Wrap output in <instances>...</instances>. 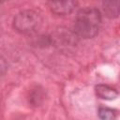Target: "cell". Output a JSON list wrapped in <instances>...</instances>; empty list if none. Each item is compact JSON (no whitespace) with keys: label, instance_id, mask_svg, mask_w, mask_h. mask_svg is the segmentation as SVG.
<instances>
[{"label":"cell","instance_id":"obj_9","mask_svg":"<svg viewBox=\"0 0 120 120\" xmlns=\"http://www.w3.org/2000/svg\"><path fill=\"white\" fill-rule=\"evenodd\" d=\"M6 68H7V65H6L5 61L0 58V76L6 71Z\"/></svg>","mask_w":120,"mask_h":120},{"label":"cell","instance_id":"obj_3","mask_svg":"<svg viewBox=\"0 0 120 120\" xmlns=\"http://www.w3.org/2000/svg\"><path fill=\"white\" fill-rule=\"evenodd\" d=\"M51 38L52 44L67 47L69 45H75L78 37L75 35L74 32H71L68 29H59L55 32L53 36L51 37Z\"/></svg>","mask_w":120,"mask_h":120},{"label":"cell","instance_id":"obj_5","mask_svg":"<svg viewBox=\"0 0 120 120\" xmlns=\"http://www.w3.org/2000/svg\"><path fill=\"white\" fill-rule=\"evenodd\" d=\"M95 91L97 96L102 99L112 100L118 97L117 90L106 84H98L95 87Z\"/></svg>","mask_w":120,"mask_h":120},{"label":"cell","instance_id":"obj_4","mask_svg":"<svg viewBox=\"0 0 120 120\" xmlns=\"http://www.w3.org/2000/svg\"><path fill=\"white\" fill-rule=\"evenodd\" d=\"M51 11L57 15H67L73 11L77 3L74 1H62V2H48Z\"/></svg>","mask_w":120,"mask_h":120},{"label":"cell","instance_id":"obj_2","mask_svg":"<svg viewBox=\"0 0 120 120\" xmlns=\"http://www.w3.org/2000/svg\"><path fill=\"white\" fill-rule=\"evenodd\" d=\"M42 19L40 15L30 9L19 12L13 19L14 29L22 34H31L38 30L41 25Z\"/></svg>","mask_w":120,"mask_h":120},{"label":"cell","instance_id":"obj_7","mask_svg":"<svg viewBox=\"0 0 120 120\" xmlns=\"http://www.w3.org/2000/svg\"><path fill=\"white\" fill-rule=\"evenodd\" d=\"M44 98V91L40 86H36L32 89L29 95V102L33 106H38L41 104Z\"/></svg>","mask_w":120,"mask_h":120},{"label":"cell","instance_id":"obj_6","mask_svg":"<svg viewBox=\"0 0 120 120\" xmlns=\"http://www.w3.org/2000/svg\"><path fill=\"white\" fill-rule=\"evenodd\" d=\"M103 10L107 17L116 18L119 15V2L118 1H109L103 3Z\"/></svg>","mask_w":120,"mask_h":120},{"label":"cell","instance_id":"obj_8","mask_svg":"<svg viewBox=\"0 0 120 120\" xmlns=\"http://www.w3.org/2000/svg\"><path fill=\"white\" fill-rule=\"evenodd\" d=\"M100 120H116V111L108 107H100L98 112Z\"/></svg>","mask_w":120,"mask_h":120},{"label":"cell","instance_id":"obj_1","mask_svg":"<svg viewBox=\"0 0 120 120\" xmlns=\"http://www.w3.org/2000/svg\"><path fill=\"white\" fill-rule=\"evenodd\" d=\"M100 23V12L95 8H84L77 13L73 32L78 38H92L98 34Z\"/></svg>","mask_w":120,"mask_h":120}]
</instances>
